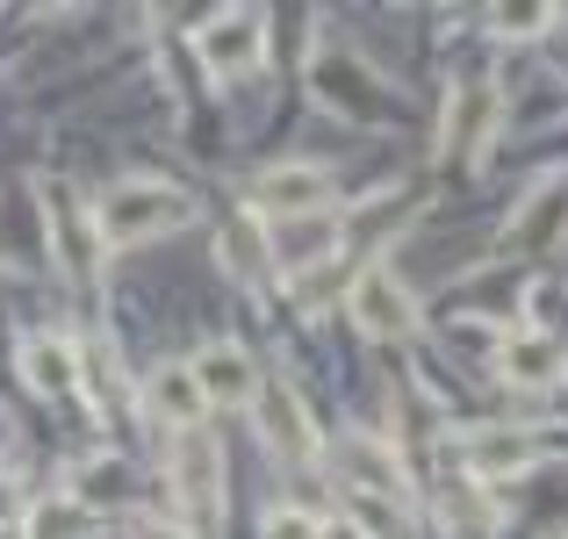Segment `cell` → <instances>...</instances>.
Here are the masks:
<instances>
[{
  "label": "cell",
  "instance_id": "3957f363",
  "mask_svg": "<svg viewBox=\"0 0 568 539\" xmlns=\"http://www.w3.org/2000/svg\"><path fill=\"white\" fill-rule=\"evenodd\" d=\"M310 94H317L332 115H346V123H375V109H382V80L353 51H317L310 58Z\"/></svg>",
  "mask_w": 568,
  "mask_h": 539
},
{
  "label": "cell",
  "instance_id": "7402d4cb",
  "mask_svg": "<svg viewBox=\"0 0 568 539\" xmlns=\"http://www.w3.org/2000/svg\"><path fill=\"white\" fill-rule=\"evenodd\" d=\"M14 511H22V497H14V482H8V475H0V532L14 526Z\"/></svg>",
  "mask_w": 568,
  "mask_h": 539
},
{
  "label": "cell",
  "instance_id": "44dd1931",
  "mask_svg": "<svg viewBox=\"0 0 568 539\" xmlns=\"http://www.w3.org/2000/svg\"><path fill=\"white\" fill-rule=\"evenodd\" d=\"M138 539H194L181 518H138Z\"/></svg>",
  "mask_w": 568,
  "mask_h": 539
},
{
  "label": "cell",
  "instance_id": "8992f818",
  "mask_svg": "<svg viewBox=\"0 0 568 539\" xmlns=\"http://www.w3.org/2000/svg\"><path fill=\"white\" fill-rule=\"evenodd\" d=\"M252 417H260V439L274 460H288V468H303L310 454H317V431H310V410L295 403L288 382H260V396H252Z\"/></svg>",
  "mask_w": 568,
  "mask_h": 539
},
{
  "label": "cell",
  "instance_id": "cb8c5ba5",
  "mask_svg": "<svg viewBox=\"0 0 568 539\" xmlns=\"http://www.w3.org/2000/svg\"><path fill=\"white\" fill-rule=\"evenodd\" d=\"M0 539H22V526H8V532H0Z\"/></svg>",
  "mask_w": 568,
  "mask_h": 539
},
{
  "label": "cell",
  "instance_id": "ac0fdd59",
  "mask_svg": "<svg viewBox=\"0 0 568 539\" xmlns=\"http://www.w3.org/2000/svg\"><path fill=\"white\" fill-rule=\"evenodd\" d=\"M22 539H80V504H65V497L43 504V511L29 518V532H22Z\"/></svg>",
  "mask_w": 568,
  "mask_h": 539
},
{
  "label": "cell",
  "instance_id": "277c9868",
  "mask_svg": "<svg viewBox=\"0 0 568 539\" xmlns=\"http://www.w3.org/2000/svg\"><path fill=\"white\" fill-rule=\"evenodd\" d=\"M194 51H202V65L209 72H252L266 58V14L260 8H223V14H209L202 29H194Z\"/></svg>",
  "mask_w": 568,
  "mask_h": 539
},
{
  "label": "cell",
  "instance_id": "52a82bcc",
  "mask_svg": "<svg viewBox=\"0 0 568 539\" xmlns=\"http://www.w3.org/2000/svg\"><path fill=\"white\" fill-rule=\"evenodd\" d=\"M43 216H51V252L72 281H94L101 237H94V209H80L65 187H43Z\"/></svg>",
  "mask_w": 568,
  "mask_h": 539
},
{
  "label": "cell",
  "instance_id": "ffe728a7",
  "mask_svg": "<svg viewBox=\"0 0 568 539\" xmlns=\"http://www.w3.org/2000/svg\"><path fill=\"white\" fill-rule=\"evenodd\" d=\"M547 22H555L547 8H497V14H489V29H497V37H540Z\"/></svg>",
  "mask_w": 568,
  "mask_h": 539
},
{
  "label": "cell",
  "instance_id": "5b68a950",
  "mask_svg": "<svg viewBox=\"0 0 568 539\" xmlns=\"http://www.w3.org/2000/svg\"><path fill=\"white\" fill-rule=\"evenodd\" d=\"M332 202H338V187H332V173H324V166H274V173L252 180V209L274 216V223L332 216Z\"/></svg>",
  "mask_w": 568,
  "mask_h": 539
},
{
  "label": "cell",
  "instance_id": "d6986e66",
  "mask_svg": "<svg viewBox=\"0 0 568 539\" xmlns=\"http://www.w3.org/2000/svg\"><path fill=\"white\" fill-rule=\"evenodd\" d=\"M260 539H324V518H310V511H266Z\"/></svg>",
  "mask_w": 568,
  "mask_h": 539
},
{
  "label": "cell",
  "instance_id": "6da1fadb",
  "mask_svg": "<svg viewBox=\"0 0 568 539\" xmlns=\"http://www.w3.org/2000/svg\"><path fill=\"white\" fill-rule=\"evenodd\" d=\"M181 223H194V194L173 187V180H152V173L115 180V187L94 202L101 245H152V237L181 231Z\"/></svg>",
  "mask_w": 568,
  "mask_h": 539
},
{
  "label": "cell",
  "instance_id": "30bf717a",
  "mask_svg": "<svg viewBox=\"0 0 568 539\" xmlns=\"http://www.w3.org/2000/svg\"><path fill=\"white\" fill-rule=\"evenodd\" d=\"M144 410H152L159 425H173V431H194V425H202L209 396H202V382H194L187 359H166V367H152V382H144Z\"/></svg>",
  "mask_w": 568,
  "mask_h": 539
},
{
  "label": "cell",
  "instance_id": "7a4b0ae2",
  "mask_svg": "<svg viewBox=\"0 0 568 539\" xmlns=\"http://www.w3.org/2000/svg\"><path fill=\"white\" fill-rule=\"evenodd\" d=\"M346 317H353V332H361V338H382V346H396V338L417 332V295L403 288L388 266H367V274L346 288Z\"/></svg>",
  "mask_w": 568,
  "mask_h": 539
},
{
  "label": "cell",
  "instance_id": "e0dca14e",
  "mask_svg": "<svg viewBox=\"0 0 568 539\" xmlns=\"http://www.w3.org/2000/svg\"><path fill=\"white\" fill-rule=\"evenodd\" d=\"M223 266H231V274H245V281H260L266 266V237H252V231H223Z\"/></svg>",
  "mask_w": 568,
  "mask_h": 539
},
{
  "label": "cell",
  "instance_id": "ba28073f",
  "mask_svg": "<svg viewBox=\"0 0 568 539\" xmlns=\"http://www.w3.org/2000/svg\"><path fill=\"white\" fill-rule=\"evenodd\" d=\"M194 382H202L209 410H237V403L260 396V367L245 346H202L194 353Z\"/></svg>",
  "mask_w": 568,
  "mask_h": 539
},
{
  "label": "cell",
  "instance_id": "7c38bea8",
  "mask_svg": "<svg viewBox=\"0 0 568 539\" xmlns=\"http://www.w3.org/2000/svg\"><path fill=\"white\" fill-rule=\"evenodd\" d=\"M332 252H338V216H295V223H274V237H266V260L281 274H310Z\"/></svg>",
  "mask_w": 568,
  "mask_h": 539
},
{
  "label": "cell",
  "instance_id": "5bb4252c",
  "mask_svg": "<svg viewBox=\"0 0 568 539\" xmlns=\"http://www.w3.org/2000/svg\"><path fill=\"white\" fill-rule=\"evenodd\" d=\"M497 367H504V382H511V388H555L561 374H568V359H561L555 338L518 332V338H504V346H497Z\"/></svg>",
  "mask_w": 568,
  "mask_h": 539
},
{
  "label": "cell",
  "instance_id": "603a6c76",
  "mask_svg": "<svg viewBox=\"0 0 568 539\" xmlns=\"http://www.w3.org/2000/svg\"><path fill=\"white\" fill-rule=\"evenodd\" d=\"M324 539H367L361 526H324Z\"/></svg>",
  "mask_w": 568,
  "mask_h": 539
},
{
  "label": "cell",
  "instance_id": "9c48e42d",
  "mask_svg": "<svg viewBox=\"0 0 568 539\" xmlns=\"http://www.w3.org/2000/svg\"><path fill=\"white\" fill-rule=\"evenodd\" d=\"M460 460H468V475H483V482H504V475H526L532 460H540V446L518 425H483V431H468Z\"/></svg>",
  "mask_w": 568,
  "mask_h": 539
},
{
  "label": "cell",
  "instance_id": "9a60e30c",
  "mask_svg": "<svg viewBox=\"0 0 568 539\" xmlns=\"http://www.w3.org/2000/svg\"><path fill=\"white\" fill-rule=\"evenodd\" d=\"M489 123H497V87H454V115H446V152L460 159H483L489 144Z\"/></svg>",
  "mask_w": 568,
  "mask_h": 539
},
{
  "label": "cell",
  "instance_id": "2e32d148",
  "mask_svg": "<svg viewBox=\"0 0 568 539\" xmlns=\"http://www.w3.org/2000/svg\"><path fill=\"white\" fill-rule=\"evenodd\" d=\"M22 382L37 388V396H72V388H80V353H72L65 338H29L22 346Z\"/></svg>",
  "mask_w": 568,
  "mask_h": 539
},
{
  "label": "cell",
  "instance_id": "4fadbf2b",
  "mask_svg": "<svg viewBox=\"0 0 568 539\" xmlns=\"http://www.w3.org/2000/svg\"><path fill=\"white\" fill-rule=\"evenodd\" d=\"M173 482H181V497H187L194 518H216V504H223V460H216V446H209L202 431H181V446H173Z\"/></svg>",
  "mask_w": 568,
  "mask_h": 539
},
{
  "label": "cell",
  "instance_id": "8fae6325",
  "mask_svg": "<svg viewBox=\"0 0 568 539\" xmlns=\"http://www.w3.org/2000/svg\"><path fill=\"white\" fill-rule=\"evenodd\" d=\"M338 460H346V482L361 489L367 504H403V497H410V482H403V460L388 454L382 439H361V431H353V439L338 446Z\"/></svg>",
  "mask_w": 568,
  "mask_h": 539
}]
</instances>
